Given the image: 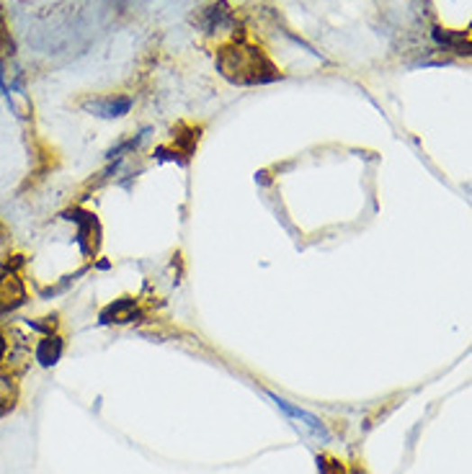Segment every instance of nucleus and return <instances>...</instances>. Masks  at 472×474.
<instances>
[{
    "label": "nucleus",
    "mask_w": 472,
    "mask_h": 474,
    "mask_svg": "<svg viewBox=\"0 0 472 474\" xmlns=\"http://www.w3.org/2000/svg\"><path fill=\"white\" fill-rule=\"evenodd\" d=\"M318 470H321V474H346L343 464L333 456H318Z\"/></svg>",
    "instance_id": "8"
},
{
    "label": "nucleus",
    "mask_w": 472,
    "mask_h": 474,
    "mask_svg": "<svg viewBox=\"0 0 472 474\" xmlns=\"http://www.w3.org/2000/svg\"><path fill=\"white\" fill-rule=\"evenodd\" d=\"M5 353H8V341H5V335L0 333V363L5 359Z\"/></svg>",
    "instance_id": "9"
},
{
    "label": "nucleus",
    "mask_w": 472,
    "mask_h": 474,
    "mask_svg": "<svg viewBox=\"0 0 472 474\" xmlns=\"http://www.w3.org/2000/svg\"><path fill=\"white\" fill-rule=\"evenodd\" d=\"M274 402H277V405L282 407V410H284V413H286V416L300 417V420H304V423H307L310 428H315V431H321V434H325V428H322V423L315 416H310V413H304V410H300V407H295V405H289V402H286V399H282V398H274Z\"/></svg>",
    "instance_id": "7"
},
{
    "label": "nucleus",
    "mask_w": 472,
    "mask_h": 474,
    "mask_svg": "<svg viewBox=\"0 0 472 474\" xmlns=\"http://www.w3.org/2000/svg\"><path fill=\"white\" fill-rule=\"evenodd\" d=\"M101 320L104 323H130L134 320V302L132 300H119V302L109 304L101 312Z\"/></svg>",
    "instance_id": "5"
},
{
    "label": "nucleus",
    "mask_w": 472,
    "mask_h": 474,
    "mask_svg": "<svg viewBox=\"0 0 472 474\" xmlns=\"http://www.w3.org/2000/svg\"><path fill=\"white\" fill-rule=\"evenodd\" d=\"M217 67L230 83H238V85H259L279 77V70L266 58L264 49L250 47L246 41H232L222 47L217 52Z\"/></svg>",
    "instance_id": "1"
},
{
    "label": "nucleus",
    "mask_w": 472,
    "mask_h": 474,
    "mask_svg": "<svg viewBox=\"0 0 472 474\" xmlns=\"http://www.w3.org/2000/svg\"><path fill=\"white\" fill-rule=\"evenodd\" d=\"M16 399H19V389L14 384V377L0 371V417H5L16 407Z\"/></svg>",
    "instance_id": "6"
},
{
    "label": "nucleus",
    "mask_w": 472,
    "mask_h": 474,
    "mask_svg": "<svg viewBox=\"0 0 472 474\" xmlns=\"http://www.w3.org/2000/svg\"><path fill=\"white\" fill-rule=\"evenodd\" d=\"M26 304V286L16 271H0V315H11Z\"/></svg>",
    "instance_id": "2"
},
{
    "label": "nucleus",
    "mask_w": 472,
    "mask_h": 474,
    "mask_svg": "<svg viewBox=\"0 0 472 474\" xmlns=\"http://www.w3.org/2000/svg\"><path fill=\"white\" fill-rule=\"evenodd\" d=\"M86 109L101 119H119L132 109V101L130 98H98V101L86 103Z\"/></svg>",
    "instance_id": "3"
},
{
    "label": "nucleus",
    "mask_w": 472,
    "mask_h": 474,
    "mask_svg": "<svg viewBox=\"0 0 472 474\" xmlns=\"http://www.w3.org/2000/svg\"><path fill=\"white\" fill-rule=\"evenodd\" d=\"M62 351H65V343L59 335H44L41 341L37 343V351H34V356H37L39 366H44V369H50V366H55L57 361L62 359Z\"/></svg>",
    "instance_id": "4"
}]
</instances>
